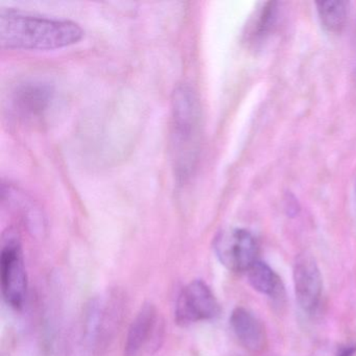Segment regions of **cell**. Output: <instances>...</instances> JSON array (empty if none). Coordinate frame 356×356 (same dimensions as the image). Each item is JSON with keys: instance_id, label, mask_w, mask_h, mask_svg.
Wrapping results in <instances>:
<instances>
[{"instance_id": "1", "label": "cell", "mask_w": 356, "mask_h": 356, "mask_svg": "<svg viewBox=\"0 0 356 356\" xmlns=\"http://www.w3.org/2000/svg\"><path fill=\"white\" fill-rule=\"evenodd\" d=\"M83 29L72 20L38 15L14 8L0 9V44L6 49L49 51L74 44Z\"/></svg>"}, {"instance_id": "2", "label": "cell", "mask_w": 356, "mask_h": 356, "mask_svg": "<svg viewBox=\"0 0 356 356\" xmlns=\"http://www.w3.org/2000/svg\"><path fill=\"white\" fill-rule=\"evenodd\" d=\"M201 138V109L195 91L178 87L172 101L170 145L172 162L178 178L191 176L197 164Z\"/></svg>"}, {"instance_id": "3", "label": "cell", "mask_w": 356, "mask_h": 356, "mask_svg": "<svg viewBox=\"0 0 356 356\" xmlns=\"http://www.w3.org/2000/svg\"><path fill=\"white\" fill-rule=\"evenodd\" d=\"M165 335V323L153 304H145L133 320L126 341L124 356H152L161 348Z\"/></svg>"}, {"instance_id": "4", "label": "cell", "mask_w": 356, "mask_h": 356, "mask_svg": "<svg viewBox=\"0 0 356 356\" xmlns=\"http://www.w3.org/2000/svg\"><path fill=\"white\" fill-rule=\"evenodd\" d=\"M213 249L220 264L233 272H247L257 261L259 252L253 234L241 228L227 229L218 233Z\"/></svg>"}, {"instance_id": "5", "label": "cell", "mask_w": 356, "mask_h": 356, "mask_svg": "<svg viewBox=\"0 0 356 356\" xmlns=\"http://www.w3.org/2000/svg\"><path fill=\"white\" fill-rule=\"evenodd\" d=\"M0 284L8 305L19 309L28 293V276L22 247L16 241L5 243L0 255Z\"/></svg>"}, {"instance_id": "6", "label": "cell", "mask_w": 356, "mask_h": 356, "mask_svg": "<svg viewBox=\"0 0 356 356\" xmlns=\"http://www.w3.org/2000/svg\"><path fill=\"white\" fill-rule=\"evenodd\" d=\"M220 305L211 289L204 281H191L179 293L175 318L181 326L212 320L220 314Z\"/></svg>"}, {"instance_id": "7", "label": "cell", "mask_w": 356, "mask_h": 356, "mask_svg": "<svg viewBox=\"0 0 356 356\" xmlns=\"http://www.w3.org/2000/svg\"><path fill=\"white\" fill-rule=\"evenodd\" d=\"M296 299L304 312H314L322 295V276L316 259L309 254L298 256L293 268Z\"/></svg>"}, {"instance_id": "8", "label": "cell", "mask_w": 356, "mask_h": 356, "mask_svg": "<svg viewBox=\"0 0 356 356\" xmlns=\"http://www.w3.org/2000/svg\"><path fill=\"white\" fill-rule=\"evenodd\" d=\"M230 325L241 345L251 352H260L266 345L264 325L249 310L237 307L230 316Z\"/></svg>"}, {"instance_id": "9", "label": "cell", "mask_w": 356, "mask_h": 356, "mask_svg": "<svg viewBox=\"0 0 356 356\" xmlns=\"http://www.w3.org/2000/svg\"><path fill=\"white\" fill-rule=\"evenodd\" d=\"M51 91L42 83H26L16 91L14 102L16 108L26 118H37L49 107Z\"/></svg>"}, {"instance_id": "10", "label": "cell", "mask_w": 356, "mask_h": 356, "mask_svg": "<svg viewBox=\"0 0 356 356\" xmlns=\"http://www.w3.org/2000/svg\"><path fill=\"white\" fill-rule=\"evenodd\" d=\"M250 284L255 291L272 298L283 296V285L278 275L264 262L257 261L247 270Z\"/></svg>"}, {"instance_id": "11", "label": "cell", "mask_w": 356, "mask_h": 356, "mask_svg": "<svg viewBox=\"0 0 356 356\" xmlns=\"http://www.w3.org/2000/svg\"><path fill=\"white\" fill-rule=\"evenodd\" d=\"M321 24L328 32H341L347 20L349 3L347 1H324L316 3Z\"/></svg>"}, {"instance_id": "12", "label": "cell", "mask_w": 356, "mask_h": 356, "mask_svg": "<svg viewBox=\"0 0 356 356\" xmlns=\"http://www.w3.org/2000/svg\"><path fill=\"white\" fill-rule=\"evenodd\" d=\"M277 3H266L260 11L256 14L255 19L250 26L248 36L252 41L260 40L264 38L272 30L276 22Z\"/></svg>"}, {"instance_id": "13", "label": "cell", "mask_w": 356, "mask_h": 356, "mask_svg": "<svg viewBox=\"0 0 356 356\" xmlns=\"http://www.w3.org/2000/svg\"><path fill=\"white\" fill-rule=\"evenodd\" d=\"M356 353V346L355 345H347L343 346L339 348L337 351V355L335 356H353Z\"/></svg>"}]
</instances>
